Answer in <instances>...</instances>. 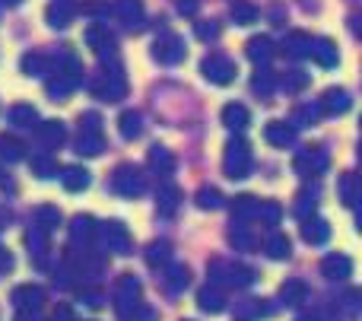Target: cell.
I'll use <instances>...</instances> for the list:
<instances>
[{"mask_svg": "<svg viewBox=\"0 0 362 321\" xmlns=\"http://www.w3.org/2000/svg\"><path fill=\"white\" fill-rule=\"evenodd\" d=\"M57 223H61V210L51 207V204H42V207H35V214H32V226L45 229V233L57 229Z\"/></svg>", "mask_w": 362, "mask_h": 321, "instance_id": "obj_25", "label": "cell"}, {"mask_svg": "<svg viewBox=\"0 0 362 321\" xmlns=\"http://www.w3.org/2000/svg\"><path fill=\"white\" fill-rule=\"evenodd\" d=\"M327 169V150H321V146H308V150H302L299 156H296V172L299 175H321V172Z\"/></svg>", "mask_w": 362, "mask_h": 321, "instance_id": "obj_7", "label": "cell"}, {"mask_svg": "<svg viewBox=\"0 0 362 321\" xmlns=\"http://www.w3.org/2000/svg\"><path fill=\"white\" fill-rule=\"evenodd\" d=\"M255 16H257L255 6H248V4H238V6H235V19H238V23H251Z\"/></svg>", "mask_w": 362, "mask_h": 321, "instance_id": "obj_47", "label": "cell"}, {"mask_svg": "<svg viewBox=\"0 0 362 321\" xmlns=\"http://www.w3.org/2000/svg\"><path fill=\"white\" fill-rule=\"evenodd\" d=\"M267 312H270V305H267V303H261V299H251V296H245V299H238V303H235V309H232V315H235V321H255V318L267 315Z\"/></svg>", "mask_w": 362, "mask_h": 321, "instance_id": "obj_17", "label": "cell"}, {"mask_svg": "<svg viewBox=\"0 0 362 321\" xmlns=\"http://www.w3.org/2000/svg\"><path fill=\"white\" fill-rule=\"evenodd\" d=\"M102 150H105L102 134H80V140H76V153L80 156H99Z\"/></svg>", "mask_w": 362, "mask_h": 321, "instance_id": "obj_32", "label": "cell"}, {"mask_svg": "<svg viewBox=\"0 0 362 321\" xmlns=\"http://www.w3.org/2000/svg\"><path fill=\"white\" fill-rule=\"evenodd\" d=\"M16 321H42L38 312H16Z\"/></svg>", "mask_w": 362, "mask_h": 321, "instance_id": "obj_51", "label": "cell"}, {"mask_svg": "<svg viewBox=\"0 0 362 321\" xmlns=\"http://www.w3.org/2000/svg\"><path fill=\"white\" fill-rule=\"evenodd\" d=\"M146 159H150V169L153 172H163V175H169V172L175 169V156H172L165 146H153Z\"/></svg>", "mask_w": 362, "mask_h": 321, "instance_id": "obj_29", "label": "cell"}, {"mask_svg": "<svg viewBox=\"0 0 362 321\" xmlns=\"http://www.w3.org/2000/svg\"><path fill=\"white\" fill-rule=\"evenodd\" d=\"M146 264L153 267V271H163L165 264H172V245L169 242H153L150 248H146Z\"/></svg>", "mask_w": 362, "mask_h": 321, "instance_id": "obj_23", "label": "cell"}, {"mask_svg": "<svg viewBox=\"0 0 362 321\" xmlns=\"http://www.w3.org/2000/svg\"><path fill=\"white\" fill-rule=\"evenodd\" d=\"M255 216H261L267 226H276V223L283 220V207L276 201H257V210H255Z\"/></svg>", "mask_w": 362, "mask_h": 321, "instance_id": "obj_34", "label": "cell"}, {"mask_svg": "<svg viewBox=\"0 0 362 321\" xmlns=\"http://www.w3.org/2000/svg\"><path fill=\"white\" fill-rule=\"evenodd\" d=\"M305 284L302 280H286L283 284V290H280V299H283V305H299L302 299H305Z\"/></svg>", "mask_w": 362, "mask_h": 321, "instance_id": "obj_31", "label": "cell"}, {"mask_svg": "<svg viewBox=\"0 0 362 321\" xmlns=\"http://www.w3.org/2000/svg\"><path fill=\"white\" fill-rule=\"evenodd\" d=\"M25 248H29L35 267H48V233H45V229L32 226L29 233H25Z\"/></svg>", "mask_w": 362, "mask_h": 321, "instance_id": "obj_11", "label": "cell"}, {"mask_svg": "<svg viewBox=\"0 0 362 321\" xmlns=\"http://www.w3.org/2000/svg\"><path fill=\"white\" fill-rule=\"evenodd\" d=\"M153 54L159 57V61H165V64H175L185 57V45L178 42V38H165V42H159L156 48H153Z\"/></svg>", "mask_w": 362, "mask_h": 321, "instance_id": "obj_27", "label": "cell"}, {"mask_svg": "<svg viewBox=\"0 0 362 321\" xmlns=\"http://www.w3.org/2000/svg\"><path fill=\"white\" fill-rule=\"evenodd\" d=\"M118 131H121V137H127V140L140 137V134H144V118H140V112H124L121 115Z\"/></svg>", "mask_w": 362, "mask_h": 321, "instance_id": "obj_30", "label": "cell"}, {"mask_svg": "<svg viewBox=\"0 0 362 321\" xmlns=\"http://www.w3.org/2000/svg\"><path fill=\"white\" fill-rule=\"evenodd\" d=\"M95 239L112 255H131V245H134L131 233H127V226L121 220H108V223H102V226H95Z\"/></svg>", "mask_w": 362, "mask_h": 321, "instance_id": "obj_4", "label": "cell"}, {"mask_svg": "<svg viewBox=\"0 0 362 321\" xmlns=\"http://www.w3.org/2000/svg\"><path fill=\"white\" fill-rule=\"evenodd\" d=\"M255 210H257V197H251V194H238L235 201H232V216H235V223L255 220Z\"/></svg>", "mask_w": 362, "mask_h": 321, "instance_id": "obj_28", "label": "cell"}, {"mask_svg": "<svg viewBox=\"0 0 362 321\" xmlns=\"http://www.w3.org/2000/svg\"><path fill=\"white\" fill-rule=\"evenodd\" d=\"M197 35L200 38H216L219 35V25L216 23H200L197 25Z\"/></svg>", "mask_w": 362, "mask_h": 321, "instance_id": "obj_48", "label": "cell"}, {"mask_svg": "<svg viewBox=\"0 0 362 321\" xmlns=\"http://www.w3.org/2000/svg\"><path fill=\"white\" fill-rule=\"evenodd\" d=\"M321 271H325L327 280H346L353 274V261L346 258V255H327V258L321 261Z\"/></svg>", "mask_w": 362, "mask_h": 321, "instance_id": "obj_16", "label": "cell"}, {"mask_svg": "<svg viewBox=\"0 0 362 321\" xmlns=\"http://www.w3.org/2000/svg\"><path fill=\"white\" fill-rule=\"evenodd\" d=\"M80 303H86L89 309H102V305H105V299H102L99 290H83L80 293Z\"/></svg>", "mask_w": 362, "mask_h": 321, "instance_id": "obj_45", "label": "cell"}, {"mask_svg": "<svg viewBox=\"0 0 362 321\" xmlns=\"http://www.w3.org/2000/svg\"><path fill=\"white\" fill-rule=\"evenodd\" d=\"M270 83H274V80H270L267 67L257 70V76H255V93H257V95H270Z\"/></svg>", "mask_w": 362, "mask_h": 321, "instance_id": "obj_44", "label": "cell"}, {"mask_svg": "<svg viewBox=\"0 0 362 321\" xmlns=\"http://www.w3.org/2000/svg\"><path fill=\"white\" fill-rule=\"evenodd\" d=\"M194 201H197L200 210H219V207H223V194H219L216 188H200Z\"/></svg>", "mask_w": 362, "mask_h": 321, "instance_id": "obj_36", "label": "cell"}, {"mask_svg": "<svg viewBox=\"0 0 362 321\" xmlns=\"http://www.w3.org/2000/svg\"><path fill=\"white\" fill-rule=\"evenodd\" d=\"M51 321H74V312H70L67 305H61V309H57L54 315H51Z\"/></svg>", "mask_w": 362, "mask_h": 321, "instance_id": "obj_50", "label": "cell"}, {"mask_svg": "<svg viewBox=\"0 0 362 321\" xmlns=\"http://www.w3.org/2000/svg\"><path fill=\"white\" fill-rule=\"evenodd\" d=\"M318 112H321V105H299L296 108V121H299V124H315Z\"/></svg>", "mask_w": 362, "mask_h": 321, "instance_id": "obj_43", "label": "cell"}, {"mask_svg": "<svg viewBox=\"0 0 362 321\" xmlns=\"http://www.w3.org/2000/svg\"><path fill=\"white\" fill-rule=\"evenodd\" d=\"M10 267H13V255L0 245V277H4V274H10Z\"/></svg>", "mask_w": 362, "mask_h": 321, "instance_id": "obj_49", "label": "cell"}, {"mask_svg": "<svg viewBox=\"0 0 362 321\" xmlns=\"http://www.w3.org/2000/svg\"><path fill=\"white\" fill-rule=\"evenodd\" d=\"M197 309H200V312H210V315L223 312V309H226L223 290H216V286H204V290L197 293Z\"/></svg>", "mask_w": 362, "mask_h": 321, "instance_id": "obj_20", "label": "cell"}, {"mask_svg": "<svg viewBox=\"0 0 362 321\" xmlns=\"http://www.w3.org/2000/svg\"><path fill=\"white\" fill-rule=\"evenodd\" d=\"M350 105H353V99L344 93V89H327L325 102H321V108H325V112H331V115H344V112H350Z\"/></svg>", "mask_w": 362, "mask_h": 321, "instance_id": "obj_26", "label": "cell"}, {"mask_svg": "<svg viewBox=\"0 0 362 321\" xmlns=\"http://www.w3.org/2000/svg\"><path fill=\"white\" fill-rule=\"evenodd\" d=\"M204 76L210 83L226 86V83H232V76H235V67H232L223 54H213V57H206V61H204Z\"/></svg>", "mask_w": 362, "mask_h": 321, "instance_id": "obj_10", "label": "cell"}, {"mask_svg": "<svg viewBox=\"0 0 362 321\" xmlns=\"http://www.w3.org/2000/svg\"><path fill=\"white\" fill-rule=\"evenodd\" d=\"M264 137H267V144L274 146H293L296 144V127L286 124V121H270L267 127H264Z\"/></svg>", "mask_w": 362, "mask_h": 321, "instance_id": "obj_15", "label": "cell"}, {"mask_svg": "<svg viewBox=\"0 0 362 321\" xmlns=\"http://www.w3.org/2000/svg\"><path fill=\"white\" fill-rule=\"evenodd\" d=\"M315 204H318V191H299V201H296V216H312V210H315Z\"/></svg>", "mask_w": 362, "mask_h": 321, "instance_id": "obj_38", "label": "cell"}, {"mask_svg": "<svg viewBox=\"0 0 362 321\" xmlns=\"http://www.w3.org/2000/svg\"><path fill=\"white\" fill-rule=\"evenodd\" d=\"M93 242H95V220L89 214L74 216V223H70V245H76V248L86 252Z\"/></svg>", "mask_w": 362, "mask_h": 321, "instance_id": "obj_8", "label": "cell"}, {"mask_svg": "<svg viewBox=\"0 0 362 321\" xmlns=\"http://www.w3.org/2000/svg\"><path fill=\"white\" fill-rule=\"evenodd\" d=\"M10 121L16 127H32L38 121V112L32 105H25V102H19V105H13L10 108Z\"/></svg>", "mask_w": 362, "mask_h": 321, "instance_id": "obj_33", "label": "cell"}, {"mask_svg": "<svg viewBox=\"0 0 362 321\" xmlns=\"http://www.w3.org/2000/svg\"><path fill=\"white\" fill-rule=\"evenodd\" d=\"M264 252H267V258H274V261H286L289 255H293V242H289V235L274 233V235H267V242H264Z\"/></svg>", "mask_w": 362, "mask_h": 321, "instance_id": "obj_21", "label": "cell"}, {"mask_svg": "<svg viewBox=\"0 0 362 321\" xmlns=\"http://www.w3.org/2000/svg\"><path fill=\"white\" fill-rule=\"evenodd\" d=\"M178 204H181V191L175 188V185H165V188H159V194H156V210H159V216H175V210H178Z\"/></svg>", "mask_w": 362, "mask_h": 321, "instance_id": "obj_19", "label": "cell"}, {"mask_svg": "<svg viewBox=\"0 0 362 321\" xmlns=\"http://www.w3.org/2000/svg\"><path fill=\"white\" fill-rule=\"evenodd\" d=\"M23 144H19V140H13V137H0V163H19V159H23Z\"/></svg>", "mask_w": 362, "mask_h": 321, "instance_id": "obj_35", "label": "cell"}, {"mask_svg": "<svg viewBox=\"0 0 362 321\" xmlns=\"http://www.w3.org/2000/svg\"><path fill=\"white\" fill-rule=\"evenodd\" d=\"M296 321H321V318H318V315H299Z\"/></svg>", "mask_w": 362, "mask_h": 321, "instance_id": "obj_52", "label": "cell"}, {"mask_svg": "<svg viewBox=\"0 0 362 321\" xmlns=\"http://www.w3.org/2000/svg\"><path fill=\"white\" fill-rule=\"evenodd\" d=\"M163 284L172 296H181V293L191 286V271L185 264H165L163 267Z\"/></svg>", "mask_w": 362, "mask_h": 321, "instance_id": "obj_12", "label": "cell"}, {"mask_svg": "<svg viewBox=\"0 0 362 321\" xmlns=\"http://www.w3.org/2000/svg\"><path fill=\"white\" fill-rule=\"evenodd\" d=\"M115 312L121 321H137V318H150L153 312L144 309V299H140V280L134 274H121L115 280Z\"/></svg>", "mask_w": 362, "mask_h": 321, "instance_id": "obj_1", "label": "cell"}, {"mask_svg": "<svg viewBox=\"0 0 362 321\" xmlns=\"http://www.w3.org/2000/svg\"><path fill=\"white\" fill-rule=\"evenodd\" d=\"M223 169L229 178H248L251 169H255V156H251L248 140L235 137L223 153Z\"/></svg>", "mask_w": 362, "mask_h": 321, "instance_id": "obj_3", "label": "cell"}, {"mask_svg": "<svg viewBox=\"0 0 362 321\" xmlns=\"http://www.w3.org/2000/svg\"><path fill=\"white\" fill-rule=\"evenodd\" d=\"M144 188H146V178H144V172H140L137 165L124 163V165H118V169H115L112 191L118 197H140V194H144Z\"/></svg>", "mask_w": 362, "mask_h": 321, "instance_id": "obj_5", "label": "cell"}, {"mask_svg": "<svg viewBox=\"0 0 362 321\" xmlns=\"http://www.w3.org/2000/svg\"><path fill=\"white\" fill-rule=\"evenodd\" d=\"M340 201L346 207H353V201H356V175H340Z\"/></svg>", "mask_w": 362, "mask_h": 321, "instance_id": "obj_40", "label": "cell"}, {"mask_svg": "<svg viewBox=\"0 0 362 321\" xmlns=\"http://www.w3.org/2000/svg\"><path fill=\"white\" fill-rule=\"evenodd\" d=\"M308 51H315V57H318L325 67H334L337 64V48H334L327 38H321V42H315V48H308Z\"/></svg>", "mask_w": 362, "mask_h": 321, "instance_id": "obj_37", "label": "cell"}, {"mask_svg": "<svg viewBox=\"0 0 362 321\" xmlns=\"http://www.w3.org/2000/svg\"><path fill=\"white\" fill-rule=\"evenodd\" d=\"M89 182H93V175L86 169H80V165H64L61 169V185L67 191H86Z\"/></svg>", "mask_w": 362, "mask_h": 321, "instance_id": "obj_18", "label": "cell"}, {"mask_svg": "<svg viewBox=\"0 0 362 321\" xmlns=\"http://www.w3.org/2000/svg\"><path fill=\"white\" fill-rule=\"evenodd\" d=\"M35 137H38V144H42V146L57 150V146L64 144V137H67V127H64L61 121H42V124H38V131H35Z\"/></svg>", "mask_w": 362, "mask_h": 321, "instance_id": "obj_14", "label": "cell"}, {"mask_svg": "<svg viewBox=\"0 0 362 321\" xmlns=\"http://www.w3.org/2000/svg\"><path fill=\"white\" fill-rule=\"evenodd\" d=\"M45 303V290L35 284H23L13 290V305H16L19 312H38Z\"/></svg>", "mask_w": 362, "mask_h": 321, "instance_id": "obj_9", "label": "cell"}, {"mask_svg": "<svg viewBox=\"0 0 362 321\" xmlns=\"http://www.w3.org/2000/svg\"><path fill=\"white\" fill-rule=\"evenodd\" d=\"M229 239H232V245H235L238 252H255L257 248V239H255V233L248 229V223H232Z\"/></svg>", "mask_w": 362, "mask_h": 321, "instance_id": "obj_22", "label": "cell"}, {"mask_svg": "<svg viewBox=\"0 0 362 321\" xmlns=\"http://www.w3.org/2000/svg\"><path fill=\"white\" fill-rule=\"evenodd\" d=\"M80 134H102V118L95 112L80 115Z\"/></svg>", "mask_w": 362, "mask_h": 321, "instance_id": "obj_41", "label": "cell"}, {"mask_svg": "<svg viewBox=\"0 0 362 321\" xmlns=\"http://www.w3.org/2000/svg\"><path fill=\"white\" fill-rule=\"evenodd\" d=\"M302 239H305L308 245H325V242L331 239L327 220H321V216H305V220H302Z\"/></svg>", "mask_w": 362, "mask_h": 321, "instance_id": "obj_13", "label": "cell"}, {"mask_svg": "<svg viewBox=\"0 0 362 321\" xmlns=\"http://www.w3.org/2000/svg\"><path fill=\"white\" fill-rule=\"evenodd\" d=\"M270 51H274V48H270V42H267V38H255V42L248 45V54L255 57V61H267V57H270Z\"/></svg>", "mask_w": 362, "mask_h": 321, "instance_id": "obj_42", "label": "cell"}, {"mask_svg": "<svg viewBox=\"0 0 362 321\" xmlns=\"http://www.w3.org/2000/svg\"><path fill=\"white\" fill-rule=\"evenodd\" d=\"M29 165H32V172H35L38 178H51L54 175V169H57V163L51 156H32Z\"/></svg>", "mask_w": 362, "mask_h": 321, "instance_id": "obj_39", "label": "cell"}, {"mask_svg": "<svg viewBox=\"0 0 362 321\" xmlns=\"http://www.w3.org/2000/svg\"><path fill=\"white\" fill-rule=\"evenodd\" d=\"M23 70H25V74H42V57H38V54H25L23 57Z\"/></svg>", "mask_w": 362, "mask_h": 321, "instance_id": "obj_46", "label": "cell"}, {"mask_svg": "<svg viewBox=\"0 0 362 321\" xmlns=\"http://www.w3.org/2000/svg\"><path fill=\"white\" fill-rule=\"evenodd\" d=\"M223 124L229 127V131H245V127H248V108L238 105V102H229V105L223 108Z\"/></svg>", "mask_w": 362, "mask_h": 321, "instance_id": "obj_24", "label": "cell"}, {"mask_svg": "<svg viewBox=\"0 0 362 321\" xmlns=\"http://www.w3.org/2000/svg\"><path fill=\"white\" fill-rule=\"evenodd\" d=\"M255 280H257V274L245 264H229V261H219V258L210 261V284L216 286V290H223V286L245 290V286H251Z\"/></svg>", "mask_w": 362, "mask_h": 321, "instance_id": "obj_2", "label": "cell"}, {"mask_svg": "<svg viewBox=\"0 0 362 321\" xmlns=\"http://www.w3.org/2000/svg\"><path fill=\"white\" fill-rule=\"evenodd\" d=\"M124 93H127V80L118 67H112L99 83H95V95H99V99L118 102V99H124Z\"/></svg>", "mask_w": 362, "mask_h": 321, "instance_id": "obj_6", "label": "cell"}]
</instances>
